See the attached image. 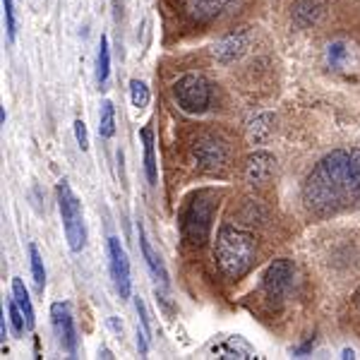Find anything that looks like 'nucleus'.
I'll return each mask as SVG.
<instances>
[{
	"label": "nucleus",
	"instance_id": "f257e3e1",
	"mask_svg": "<svg viewBox=\"0 0 360 360\" xmlns=\"http://www.w3.org/2000/svg\"><path fill=\"white\" fill-rule=\"evenodd\" d=\"M303 197L317 214H329L360 200V149L327 154L305 180Z\"/></svg>",
	"mask_w": 360,
	"mask_h": 360
},
{
	"label": "nucleus",
	"instance_id": "f03ea898",
	"mask_svg": "<svg viewBox=\"0 0 360 360\" xmlns=\"http://www.w3.org/2000/svg\"><path fill=\"white\" fill-rule=\"evenodd\" d=\"M217 264L229 278L245 276L255 259V238L233 226H224L217 238Z\"/></svg>",
	"mask_w": 360,
	"mask_h": 360
},
{
	"label": "nucleus",
	"instance_id": "7ed1b4c3",
	"mask_svg": "<svg viewBox=\"0 0 360 360\" xmlns=\"http://www.w3.org/2000/svg\"><path fill=\"white\" fill-rule=\"evenodd\" d=\"M58 207H60V219H63V229H65L68 245L72 252H79L86 243V229H84L82 205L75 197L68 180L58 183Z\"/></svg>",
	"mask_w": 360,
	"mask_h": 360
},
{
	"label": "nucleus",
	"instance_id": "20e7f679",
	"mask_svg": "<svg viewBox=\"0 0 360 360\" xmlns=\"http://www.w3.org/2000/svg\"><path fill=\"white\" fill-rule=\"evenodd\" d=\"M212 217H214V202L207 193H200L193 197V202L185 209L183 217V238L190 245H202L212 229Z\"/></svg>",
	"mask_w": 360,
	"mask_h": 360
},
{
	"label": "nucleus",
	"instance_id": "39448f33",
	"mask_svg": "<svg viewBox=\"0 0 360 360\" xmlns=\"http://www.w3.org/2000/svg\"><path fill=\"white\" fill-rule=\"evenodd\" d=\"M173 91H176V98L180 103V108L188 113H202L207 111L209 106V98H212V89H209V82L202 75H185V77H180L176 86H173Z\"/></svg>",
	"mask_w": 360,
	"mask_h": 360
},
{
	"label": "nucleus",
	"instance_id": "423d86ee",
	"mask_svg": "<svg viewBox=\"0 0 360 360\" xmlns=\"http://www.w3.org/2000/svg\"><path fill=\"white\" fill-rule=\"evenodd\" d=\"M108 262H111V276L115 283V291L120 298H130V262L120 240L115 236L108 238Z\"/></svg>",
	"mask_w": 360,
	"mask_h": 360
},
{
	"label": "nucleus",
	"instance_id": "0eeeda50",
	"mask_svg": "<svg viewBox=\"0 0 360 360\" xmlns=\"http://www.w3.org/2000/svg\"><path fill=\"white\" fill-rule=\"evenodd\" d=\"M51 322H53L56 336L60 341V346L68 353H75L77 348V334H75V322H72V312H70L68 303H53L51 305Z\"/></svg>",
	"mask_w": 360,
	"mask_h": 360
},
{
	"label": "nucleus",
	"instance_id": "6e6552de",
	"mask_svg": "<svg viewBox=\"0 0 360 360\" xmlns=\"http://www.w3.org/2000/svg\"><path fill=\"white\" fill-rule=\"evenodd\" d=\"M293 278V264L288 259H276L274 264H269L264 274V291L269 298H281L288 291Z\"/></svg>",
	"mask_w": 360,
	"mask_h": 360
},
{
	"label": "nucleus",
	"instance_id": "1a4fd4ad",
	"mask_svg": "<svg viewBox=\"0 0 360 360\" xmlns=\"http://www.w3.org/2000/svg\"><path fill=\"white\" fill-rule=\"evenodd\" d=\"M274 156L266 154V152H257L252 156H248V164H245V178L250 183H266L274 173Z\"/></svg>",
	"mask_w": 360,
	"mask_h": 360
},
{
	"label": "nucleus",
	"instance_id": "9d476101",
	"mask_svg": "<svg viewBox=\"0 0 360 360\" xmlns=\"http://www.w3.org/2000/svg\"><path fill=\"white\" fill-rule=\"evenodd\" d=\"M195 152H197V156H200L202 166L212 168V171L214 168H221L226 164V156H229V152H226V144L219 142L217 137H205Z\"/></svg>",
	"mask_w": 360,
	"mask_h": 360
},
{
	"label": "nucleus",
	"instance_id": "9b49d317",
	"mask_svg": "<svg viewBox=\"0 0 360 360\" xmlns=\"http://www.w3.org/2000/svg\"><path fill=\"white\" fill-rule=\"evenodd\" d=\"M231 3H233V0H188L185 10H188V15H193L195 20L209 22L221 13H226Z\"/></svg>",
	"mask_w": 360,
	"mask_h": 360
},
{
	"label": "nucleus",
	"instance_id": "f8f14e48",
	"mask_svg": "<svg viewBox=\"0 0 360 360\" xmlns=\"http://www.w3.org/2000/svg\"><path fill=\"white\" fill-rule=\"evenodd\" d=\"M245 46H248L245 34H231L229 39H224V41L217 46L214 56L224 63H231V60H236V58H240L243 53H245Z\"/></svg>",
	"mask_w": 360,
	"mask_h": 360
},
{
	"label": "nucleus",
	"instance_id": "ddd939ff",
	"mask_svg": "<svg viewBox=\"0 0 360 360\" xmlns=\"http://www.w3.org/2000/svg\"><path fill=\"white\" fill-rule=\"evenodd\" d=\"M139 245H142V255H144V259H147V266H149V271L154 274L156 281H161V283H168V271H166V266L164 262H161V257L154 252V248L149 245V240H147V236H144V229L139 226Z\"/></svg>",
	"mask_w": 360,
	"mask_h": 360
},
{
	"label": "nucleus",
	"instance_id": "4468645a",
	"mask_svg": "<svg viewBox=\"0 0 360 360\" xmlns=\"http://www.w3.org/2000/svg\"><path fill=\"white\" fill-rule=\"evenodd\" d=\"M214 353H217L219 358H255L252 348H250L243 339H238V336H231V339H226L224 344L214 346Z\"/></svg>",
	"mask_w": 360,
	"mask_h": 360
},
{
	"label": "nucleus",
	"instance_id": "2eb2a0df",
	"mask_svg": "<svg viewBox=\"0 0 360 360\" xmlns=\"http://www.w3.org/2000/svg\"><path fill=\"white\" fill-rule=\"evenodd\" d=\"M108 75H111V51H108V39L101 37L98 53H96V82L101 89H106Z\"/></svg>",
	"mask_w": 360,
	"mask_h": 360
},
{
	"label": "nucleus",
	"instance_id": "dca6fc26",
	"mask_svg": "<svg viewBox=\"0 0 360 360\" xmlns=\"http://www.w3.org/2000/svg\"><path fill=\"white\" fill-rule=\"evenodd\" d=\"M13 298L15 303L20 305L22 315H25V322H27V329H34V307H32V300H29V293L22 283V278H13Z\"/></svg>",
	"mask_w": 360,
	"mask_h": 360
},
{
	"label": "nucleus",
	"instance_id": "f3484780",
	"mask_svg": "<svg viewBox=\"0 0 360 360\" xmlns=\"http://www.w3.org/2000/svg\"><path fill=\"white\" fill-rule=\"evenodd\" d=\"M142 142H144V173H147V183L156 185V156H154V135L149 127L142 130Z\"/></svg>",
	"mask_w": 360,
	"mask_h": 360
},
{
	"label": "nucleus",
	"instance_id": "a211bd4d",
	"mask_svg": "<svg viewBox=\"0 0 360 360\" xmlns=\"http://www.w3.org/2000/svg\"><path fill=\"white\" fill-rule=\"evenodd\" d=\"M98 135L113 137L115 135V106L113 101H101V115H98Z\"/></svg>",
	"mask_w": 360,
	"mask_h": 360
},
{
	"label": "nucleus",
	"instance_id": "6ab92c4d",
	"mask_svg": "<svg viewBox=\"0 0 360 360\" xmlns=\"http://www.w3.org/2000/svg\"><path fill=\"white\" fill-rule=\"evenodd\" d=\"M29 259H32V276H34V283H37L39 291H44L46 286V269H44V259H41V252H39V248L29 245Z\"/></svg>",
	"mask_w": 360,
	"mask_h": 360
},
{
	"label": "nucleus",
	"instance_id": "aec40b11",
	"mask_svg": "<svg viewBox=\"0 0 360 360\" xmlns=\"http://www.w3.org/2000/svg\"><path fill=\"white\" fill-rule=\"evenodd\" d=\"M130 96H132V106L144 108L149 103V89H147V84L139 82V79H132V82H130Z\"/></svg>",
	"mask_w": 360,
	"mask_h": 360
},
{
	"label": "nucleus",
	"instance_id": "412c9836",
	"mask_svg": "<svg viewBox=\"0 0 360 360\" xmlns=\"http://www.w3.org/2000/svg\"><path fill=\"white\" fill-rule=\"evenodd\" d=\"M346 56H348V49H346V44H341V41H336V44H332L327 49V60H329V65H332V68L344 65Z\"/></svg>",
	"mask_w": 360,
	"mask_h": 360
},
{
	"label": "nucleus",
	"instance_id": "4be33fe9",
	"mask_svg": "<svg viewBox=\"0 0 360 360\" xmlns=\"http://www.w3.org/2000/svg\"><path fill=\"white\" fill-rule=\"evenodd\" d=\"M3 10H5V29H8V39H10V41H15V37H17V20H15L13 0H3Z\"/></svg>",
	"mask_w": 360,
	"mask_h": 360
},
{
	"label": "nucleus",
	"instance_id": "5701e85b",
	"mask_svg": "<svg viewBox=\"0 0 360 360\" xmlns=\"http://www.w3.org/2000/svg\"><path fill=\"white\" fill-rule=\"evenodd\" d=\"M8 312H10V322H13L15 332H17V334H22V332H25V329H27V322H25V315H22L20 305L15 303V298L10 300V305H8Z\"/></svg>",
	"mask_w": 360,
	"mask_h": 360
},
{
	"label": "nucleus",
	"instance_id": "b1692460",
	"mask_svg": "<svg viewBox=\"0 0 360 360\" xmlns=\"http://www.w3.org/2000/svg\"><path fill=\"white\" fill-rule=\"evenodd\" d=\"M75 137H77V144L82 149H89V135H86V125L84 120H75Z\"/></svg>",
	"mask_w": 360,
	"mask_h": 360
},
{
	"label": "nucleus",
	"instance_id": "393cba45",
	"mask_svg": "<svg viewBox=\"0 0 360 360\" xmlns=\"http://www.w3.org/2000/svg\"><path fill=\"white\" fill-rule=\"evenodd\" d=\"M262 120H264V115H262V118L255 120V123L250 125V127H257V130H262V127H269V125H262ZM250 137H252L255 142H262V139L266 137V132H262V135H255V130H250Z\"/></svg>",
	"mask_w": 360,
	"mask_h": 360
},
{
	"label": "nucleus",
	"instance_id": "a878e982",
	"mask_svg": "<svg viewBox=\"0 0 360 360\" xmlns=\"http://www.w3.org/2000/svg\"><path fill=\"white\" fill-rule=\"evenodd\" d=\"M312 346H315V336H312V339H307V341H305V344H303V346H300V348H298V351H295V356H305V353H307V351H310V348H312Z\"/></svg>",
	"mask_w": 360,
	"mask_h": 360
},
{
	"label": "nucleus",
	"instance_id": "bb28decb",
	"mask_svg": "<svg viewBox=\"0 0 360 360\" xmlns=\"http://www.w3.org/2000/svg\"><path fill=\"white\" fill-rule=\"evenodd\" d=\"M0 336H3V341H5V336H8V327H5V312H3V319H0Z\"/></svg>",
	"mask_w": 360,
	"mask_h": 360
}]
</instances>
